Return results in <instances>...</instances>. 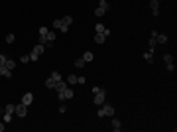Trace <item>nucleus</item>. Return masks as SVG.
Instances as JSON below:
<instances>
[{"label":"nucleus","instance_id":"23","mask_svg":"<svg viewBox=\"0 0 177 132\" xmlns=\"http://www.w3.org/2000/svg\"><path fill=\"white\" fill-rule=\"evenodd\" d=\"M45 38H47V42H55V32H49V30H47Z\"/></svg>","mask_w":177,"mask_h":132},{"label":"nucleus","instance_id":"1","mask_svg":"<svg viewBox=\"0 0 177 132\" xmlns=\"http://www.w3.org/2000/svg\"><path fill=\"white\" fill-rule=\"evenodd\" d=\"M114 113H116V111H114V107H110V105H104V103H102V105H100V111H98L96 115H98V118H102V116H114Z\"/></svg>","mask_w":177,"mask_h":132},{"label":"nucleus","instance_id":"31","mask_svg":"<svg viewBox=\"0 0 177 132\" xmlns=\"http://www.w3.org/2000/svg\"><path fill=\"white\" fill-rule=\"evenodd\" d=\"M6 59H8V57H6V55H2V53H0V65H4V63H6Z\"/></svg>","mask_w":177,"mask_h":132},{"label":"nucleus","instance_id":"8","mask_svg":"<svg viewBox=\"0 0 177 132\" xmlns=\"http://www.w3.org/2000/svg\"><path fill=\"white\" fill-rule=\"evenodd\" d=\"M0 77H6V79H10V77H12V71H10L6 65H0Z\"/></svg>","mask_w":177,"mask_h":132},{"label":"nucleus","instance_id":"20","mask_svg":"<svg viewBox=\"0 0 177 132\" xmlns=\"http://www.w3.org/2000/svg\"><path fill=\"white\" fill-rule=\"evenodd\" d=\"M4 65H6L8 69H10V71H12V69L16 67V61H14V59H6V63H4Z\"/></svg>","mask_w":177,"mask_h":132},{"label":"nucleus","instance_id":"9","mask_svg":"<svg viewBox=\"0 0 177 132\" xmlns=\"http://www.w3.org/2000/svg\"><path fill=\"white\" fill-rule=\"evenodd\" d=\"M22 103H24L26 107H30V105L34 103V95H32V93H26V95L22 97Z\"/></svg>","mask_w":177,"mask_h":132},{"label":"nucleus","instance_id":"10","mask_svg":"<svg viewBox=\"0 0 177 132\" xmlns=\"http://www.w3.org/2000/svg\"><path fill=\"white\" fill-rule=\"evenodd\" d=\"M150 8H152L154 16H158L159 14V0H152V2H150Z\"/></svg>","mask_w":177,"mask_h":132},{"label":"nucleus","instance_id":"25","mask_svg":"<svg viewBox=\"0 0 177 132\" xmlns=\"http://www.w3.org/2000/svg\"><path fill=\"white\" fill-rule=\"evenodd\" d=\"M163 61H165V63H173V55L165 53V55H163Z\"/></svg>","mask_w":177,"mask_h":132},{"label":"nucleus","instance_id":"22","mask_svg":"<svg viewBox=\"0 0 177 132\" xmlns=\"http://www.w3.org/2000/svg\"><path fill=\"white\" fill-rule=\"evenodd\" d=\"M156 46H158L156 38H154V36H150V50H156Z\"/></svg>","mask_w":177,"mask_h":132},{"label":"nucleus","instance_id":"30","mask_svg":"<svg viewBox=\"0 0 177 132\" xmlns=\"http://www.w3.org/2000/svg\"><path fill=\"white\" fill-rule=\"evenodd\" d=\"M20 61H22V63H28V61H30V55H22Z\"/></svg>","mask_w":177,"mask_h":132},{"label":"nucleus","instance_id":"15","mask_svg":"<svg viewBox=\"0 0 177 132\" xmlns=\"http://www.w3.org/2000/svg\"><path fill=\"white\" fill-rule=\"evenodd\" d=\"M65 81H67V85H77V83H79V77H77V75H69Z\"/></svg>","mask_w":177,"mask_h":132},{"label":"nucleus","instance_id":"6","mask_svg":"<svg viewBox=\"0 0 177 132\" xmlns=\"http://www.w3.org/2000/svg\"><path fill=\"white\" fill-rule=\"evenodd\" d=\"M14 113H16V116L24 118V116L28 115V107H26L24 103H20V105H16V111H14Z\"/></svg>","mask_w":177,"mask_h":132},{"label":"nucleus","instance_id":"12","mask_svg":"<svg viewBox=\"0 0 177 132\" xmlns=\"http://www.w3.org/2000/svg\"><path fill=\"white\" fill-rule=\"evenodd\" d=\"M120 128H122L120 120H118V118H112V130H114V132H120Z\"/></svg>","mask_w":177,"mask_h":132},{"label":"nucleus","instance_id":"3","mask_svg":"<svg viewBox=\"0 0 177 132\" xmlns=\"http://www.w3.org/2000/svg\"><path fill=\"white\" fill-rule=\"evenodd\" d=\"M14 111H16V105H6V109H4V124L12 120V116H14Z\"/></svg>","mask_w":177,"mask_h":132},{"label":"nucleus","instance_id":"24","mask_svg":"<svg viewBox=\"0 0 177 132\" xmlns=\"http://www.w3.org/2000/svg\"><path fill=\"white\" fill-rule=\"evenodd\" d=\"M63 24L65 26H71L73 24V16H63Z\"/></svg>","mask_w":177,"mask_h":132},{"label":"nucleus","instance_id":"18","mask_svg":"<svg viewBox=\"0 0 177 132\" xmlns=\"http://www.w3.org/2000/svg\"><path fill=\"white\" fill-rule=\"evenodd\" d=\"M83 59H85V61H92V59H94V53H92V51H85V55H83Z\"/></svg>","mask_w":177,"mask_h":132},{"label":"nucleus","instance_id":"2","mask_svg":"<svg viewBox=\"0 0 177 132\" xmlns=\"http://www.w3.org/2000/svg\"><path fill=\"white\" fill-rule=\"evenodd\" d=\"M43 51H45V46H41V44H37V46L34 48V51L30 53V61H37V59H39V55H41Z\"/></svg>","mask_w":177,"mask_h":132},{"label":"nucleus","instance_id":"34","mask_svg":"<svg viewBox=\"0 0 177 132\" xmlns=\"http://www.w3.org/2000/svg\"><path fill=\"white\" fill-rule=\"evenodd\" d=\"M47 34V28H39V36H45Z\"/></svg>","mask_w":177,"mask_h":132},{"label":"nucleus","instance_id":"5","mask_svg":"<svg viewBox=\"0 0 177 132\" xmlns=\"http://www.w3.org/2000/svg\"><path fill=\"white\" fill-rule=\"evenodd\" d=\"M104 97H106V91H104V89H100L98 93H94V105H96V107H100V105L104 103Z\"/></svg>","mask_w":177,"mask_h":132},{"label":"nucleus","instance_id":"4","mask_svg":"<svg viewBox=\"0 0 177 132\" xmlns=\"http://www.w3.org/2000/svg\"><path fill=\"white\" fill-rule=\"evenodd\" d=\"M57 97H59V101L63 103V101H69V99H73V97H75V93H73V89H69V87H67V89H65L63 93H59Z\"/></svg>","mask_w":177,"mask_h":132},{"label":"nucleus","instance_id":"16","mask_svg":"<svg viewBox=\"0 0 177 132\" xmlns=\"http://www.w3.org/2000/svg\"><path fill=\"white\" fill-rule=\"evenodd\" d=\"M106 12H108V10H104V8H100V6H96V8H94V16H104Z\"/></svg>","mask_w":177,"mask_h":132},{"label":"nucleus","instance_id":"27","mask_svg":"<svg viewBox=\"0 0 177 132\" xmlns=\"http://www.w3.org/2000/svg\"><path fill=\"white\" fill-rule=\"evenodd\" d=\"M37 44H41V46H47V38L45 36H39V42Z\"/></svg>","mask_w":177,"mask_h":132},{"label":"nucleus","instance_id":"14","mask_svg":"<svg viewBox=\"0 0 177 132\" xmlns=\"http://www.w3.org/2000/svg\"><path fill=\"white\" fill-rule=\"evenodd\" d=\"M144 59L148 61V63H152V59H154V50H148L144 53Z\"/></svg>","mask_w":177,"mask_h":132},{"label":"nucleus","instance_id":"28","mask_svg":"<svg viewBox=\"0 0 177 132\" xmlns=\"http://www.w3.org/2000/svg\"><path fill=\"white\" fill-rule=\"evenodd\" d=\"M61 24H63L61 20H53V28H57V30H59V28H61Z\"/></svg>","mask_w":177,"mask_h":132},{"label":"nucleus","instance_id":"32","mask_svg":"<svg viewBox=\"0 0 177 132\" xmlns=\"http://www.w3.org/2000/svg\"><path fill=\"white\" fill-rule=\"evenodd\" d=\"M167 71H175V63H167Z\"/></svg>","mask_w":177,"mask_h":132},{"label":"nucleus","instance_id":"35","mask_svg":"<svg viewBox=\"0 0 177 132\" xmlns=\"http://www.w3.org/2000/svg\"><path fill=\"white\" fill-rule=\"evenodd\" d=\"M4 128H6V126H4V122H0V132L4 130Z\"/></svg>","mask_w":177,"mask_h":132},{"label":"nucleus","instance_id":"13","mask_svg":"<svg viewBox=\"0 0 177 132\" xmlns=\"http://www.w3.org/2000/svg\"><path fill=\"white\" fill-rule=\"evenodd\" d=\"M106 36L104 34H94V44H104Z\"/></svg>","mask_w":177,"mask_h":132},{"label":"nucleus","instance_id":"21","mask_svg":"<svg viewBox=\"0 0 177 132\" xmlns=\"http://www.w3.org/2000/svg\"><path fill=\"white\" fill-rule=\"evenodd\" d=\"M85 65H87V61H85L83 57H79V59L75 61V67H85Z\"/></svg>","mask_w":177,"mask_h":132},{"label":"nucleus","instance_id":"7","mask_svg":"<svg viewBox=\"0 0 177 132\" xmlns=\"http://www.w3.org/2000/svg\"><path fill=\"white\" fill-rule=\"evenodd\" d=\"M67 87H69V85H67V81H63V79H61V81L55 83V87H53V89H57V93H63Z\"/></svg>","mask_w":177,"mask_h":132},{"label":"nucleus","instance_id":"17","mask_svg":"<svg viewBox=\"0 0 177 132\" xmlns=\"http://www.w3.org/2000/svg\"><path fill=\"white\" fill-rule=\"evenodd\" d=\"M156 42H158V44H165V42H167V36H165V34H158V36H156Z\"/></svg>","mask_w":177,"mask_h":132},{"label":"nucleus","instance_id":"19","mask_svg":"<svg viewBox=\"0 0 177 132\" xmlns=\"http://www.w3.org/2000/svg\"><path fill=\"white\" fill-rule=\"evenodd\" d=\"M49 77H51V79H53V81H55V83H57V81H61V79H63L59 71H53V73H51V75H49Z\"/></svg>","mask_w":177,"mask_h":132},{"label":"nucleus","instance_id":"26","mask_svg":"<svg viewBox=\"0 0 177 132\" xmlns=\"http://www.w3.org/2000/svg\"><path fill=\"white\" fill-rule=\"evenodd\" d=\"M14 40H16L14 34H8V36H6V44H14Z\"/></svg>","mask_w":177,"mask_h":132},{"label":"nucleus","instance_id":"29","mask_svg":"<svg viewBox=\"0 0 177 132\" xmlns=\"http://www.w3.org/2000/svg\"><path fill=\"white\" fill-rule=\"evenodd\" d=\"M61 22H63V20H61ZM59 30H61L63 34H67V32H69V26H65V24H61V28H59Z\"/></svg>","mask_w":177,"mask_h":132},{"label":"nucleus","instance_id":"33","mask_svg":"<svg viewBox=\"0 0 177 132\" xmlns=\"http://www.w3.org/2000/svg\"><path fill=\"white\" fill-rule=\"evenodd\" d=\"M57 111H59V113H61V115H63V113H65V111H67V107H65V105H61V107H59V109H57Z\"/></svg>","mask_w":177,"mask_h":132},{"label":"nucleus","instance_id":"11","mask_svg":"<svg viewBox=\"0 0 177 132\" xmlns=\"http://www.w3.org/2000/svg\"><path fill=\"white\" fill-rule=\"evenodd\" d=\"M94 32H96V34H104V36H110V32L106 30L102 24H96V26H94Z\"/></svg>","mask_w":177,"mask_h":132}]
</instances>
